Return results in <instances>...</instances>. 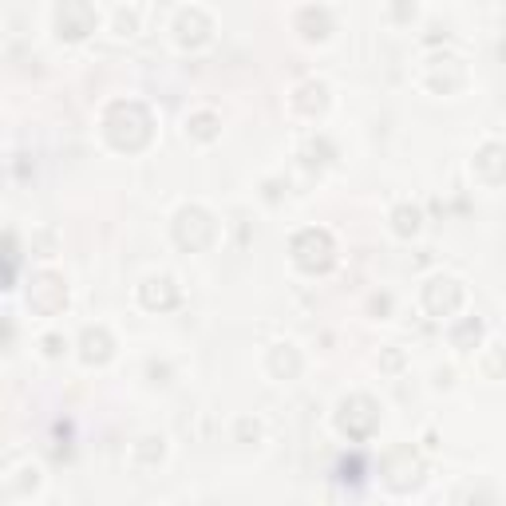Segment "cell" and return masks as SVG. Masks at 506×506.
Segmentation results:
<instances>
[{"label":"cell","mask_w":506,"mask_h":506,"mask_svg":"<svg viewBox=\"0 0 506 506\" xmlns=\"http://www.w3.org/2000/svg\"><path fill=\"white\" fill-rule=\"evenodd\" d=\"M104 135L115 151H143L151 143V115L143 104H112L104 119Z\"/></svg>","instance_id":"6da1fadb"},{"label":"cell","mask_w":506,"mask_h":506,"mask_svg":"<svg viewBox=\"0 0 506 506\" xmlns=\"http://www.w3.org/2000/svg\"><path fill=\"white\" fill-rule=\"evenodd\" d=\"M336 427L344 431L348 439H368L380 427V408H376V400L372 395H348L336 411Z\"/></svg>","instance_id":"7a4b0ae2"},{"label":"cell","mask_w":506,"mask_h":506,"mask_svg":"<svg viewBox=\"0 0 506 506\" xmlns=\"http://www.w3.org/2000/svg\"><path fill=\"white\" fill-rule=\"evenodd\" d=\"M333 237L325 234V229H301L297 237H293V261L301 265L305 273H325L328 265H333Z\"/></svg>","instance_id":"3957f363"},{"label":"cell","mask_w":506,"mask_h":506,"mask_svg":"<svg viewBox=\"0 0 506 506\" xmlns=\"http://www.w3.org/2000/svg\"><path fill=\"white\" fill-rule=\"evenodd\" d=\"M214 234H218L214 218L202 206H187L174 218V242H178L182 250H206V245L214 242Z\"/></svg>","instance_id":"277c9868"},{"label":"cell","mask_w":506,"mask_h":506,"mask_svg":"<svg viewBox=\"0 0 506 506\" xmlns=\"http://www.w3.org/2000/svg\"><path fill=\"white\" fill-rule=\"evenodd\" d=\"M384 483L392 486V491H411V486L423 483V463L419 455L411 447H395L388 459H384Z\"/></svg>","instance_id":"5b68a950"},{"label":"cell","mask_w":506,"mask_h":506,"mask_svg":"<svg viewBox=\"0 0 506 506\" xmlns=\"http://www.w3.org/2000/svg\"><path fill=\"white\" fill-rule=\"evenodd\" d=\"M56 29L63 40H84L95 32V8L87 0H63L56 8Z\"/></svg>","instance_id":"8992f818"},{"label":"cell","mask_w":506,"mask_h":506,"mask_svg":"<svg viewBox=\"0 0 506 506\" xmlns=\"http://www.w3.org/2000/svg\"><path fill=\"white\" fill-rule=\"evenodd\" d=\"M423 305H427L431 317H451V312L463 305V285L455 278H431L423 285Z\"/></svg>","instance_id":"52a82bcc"},{"label":"cell","mask_w":506,"mask_h":506,"mask_svg":"<svg viewBox=\"0 0 506 506\" xmlns=\"http://www.w3.org/2000/svg\"><path fill=\"white\" fill-rule=\"evenodd\" d=\"M29 305L36 312H44V317H52V312H60L63 305H68V289H63V281L56 278V273H40V278L32 281V289H29Z\"/></svg>","instance_id":"ba28073f"},{"label":"cell","mask_w":506,"mask_h":506,"mask_svg":"<svg viewBox=\"0 0 506 506\" xmlns=\"http://www.w3.org/2000/svg\"><path fill=\"white\" fill-rule=\"evenodd\" d=\"M174 32H178V44H182V48H202V44L210 40V32H214V24H210V16H206V12L190 8V12H182V16H178Z\"/></svg>","instance_id":"9c48e42d"},{"label":"cell","mask_w":506,"mask_h":506,"mask_svg":"<svg viewBox=\"0 0 506 506\" xmlns=\"http://www.w3.org/2000/svg\"><path fill=\"white\" fill-rule=\"evenodd\" d=\"M475 174L491 187L506 182V143H486L483 151L475 154Z\"/></svg>","instance_id":"30bf717a"},{"label":"cell","mask_w":506,"mask_h":506,"mask_svg":"<svg viewBox=\"0 0 506 506\" xmlns=\"http://www.w3.org/2000/svg\"><path fill=\"white\" fill-rule=\"evenodd\" d=\"M139 297H143V305H146V309H174V305H178L182 293H178V285H174L170 278H151V281L143 285Z\"/></svg>","instance_id":"8fae6325"},{"label":"cell","mask_w":506,"mask_h":506,"mask_svg":"<svg viewBox=\"0 0 506 506\" xmlns=\"http://www.w3.org/2000/svg\"><path fill=\"white\" fill-rule=\"evenodd\" d=\"M79 348H84V364H104L112 356V333L107 328H87Z\"/></svg>","instance_id":"7c38bea8"},{"label":"cell","mask_w":506,"mask_h":506,"mask_svg":"<svg viewBox=\"0 0 506 506\" xmlns=\"http://www.w3.org/2000/svg\"><path fill=\"white\" fill-rule=\"evenodd\" d=\"M270 372L273 376H281V380H289V376H297L301 372V356H297V348L293 344H278L270 353Z\"/></svg>","instance_id":"4fadbf2b"},{"label":"cell","mask_w":506,"mask_h":506,"mask_svg":"<svg viewBox=\"0 0 506 506\" xmlns=\"http://www.w3.org/2000/svg\"><path fill=\"white\" fill-rule=\"evenodd\" d=\"M325 104H328V87L325 84H317V79L301 84V91H297V107H301V112L317 115V112H325Z\"/></svg>","instance_id":"5bb4252c"},{"label":"cell","mask_w":506,"mask_h":506,"mask_svg":"<svg viewBox=\"0 0 506 506\" xmlns=\"http://www.w3.org/2000/svg\"><path fill=\"white\" fill-rule=\"evenodd\" d=\"M297 24H301V32H305L309 40H325L328 29H333V21H328L325 8H305V12L297 16Z\"/></svg>","instance_id":"9a60e30c"},{"label":"cell","mask_w":506,"mask_h":506,"mask_svg":"<svg viewBox=\"0 0 506 506\" xmlns=\"http://www.w3.org/2000/svg\"><path fill=\"white\" fill-rule=\"evenodd\" d=\"M187 131L195 135V139L210 143V139H218V119L210 115V112H198V115H190V119H187Z\"/></svg>","instance_id":"2e32d148"},{"label":"cell","mask_w":506,"mask_h":506,"mask_svg":"<svg viewBox=\"0 0 506 506\" xmlns=\"http://www.w3.org/2000/svg\"><path fill=\"white\" fill-rule=\"evenodd\" d=\"M392 222H395V234H400V237H411L419 229V210L416 206H400L392 214Z\"/></svg>","instance_id":"e0dca14e"},{"label":"cell","mask_w":506,"mask_h":506,"mask_svg":"<svg viewBox=\"0 0 506 506\" xmlns=\"http://www.w3.org/2000/svg\"><path fill=\"white\" fill-rule=\"evenodd\" d=\"M162 455H167V447H162L159 435H146V439H139V447H135V459H139V463H159Z\"/></svg>","instance_id":"ac0fdd59"},{"label":"cell","mask_w":506,"mask_h":506,"mask_svg":"<svg viewBox=\"0 0 506 506\" xmlns=\"http://www.w3.org/2000/svg\"><path fill=\"white\" fill-rule=\"evenodd\" d=\"M478 336H483V325H478V320H463V325L451 333V344H455V348H471V344H478Z\"/></svg>","instance_id":"d6986e66"},{"label":"cell","mask_w":506,"mask_h":506,"mask_svg":"<svg viewBox=\"0 0 506 506\" xmlns=\"http://www.w3.org/2000/svg\"><path fill=\"white\" fill-rule=\"evenodd\" d=\"M486 376H491V380H499V376H506V348H494L491 356H486Z\"/></svg>","instance_id":"ffe728a7"},{"label":"cell","mask_w":506,"mask_h":506,"mask_svg":"<svg viewBox=\"0 0 506 506\" xmlns=\"http://www.w3.org/2000/svg\"><path fill=\"white\" fill-rule=\"evenodd\" d=\"M44 353H48V356H60V353H63V340H60V336H44Z\"/></svg>","instance_id":"44dd1931"}]
</instances>
